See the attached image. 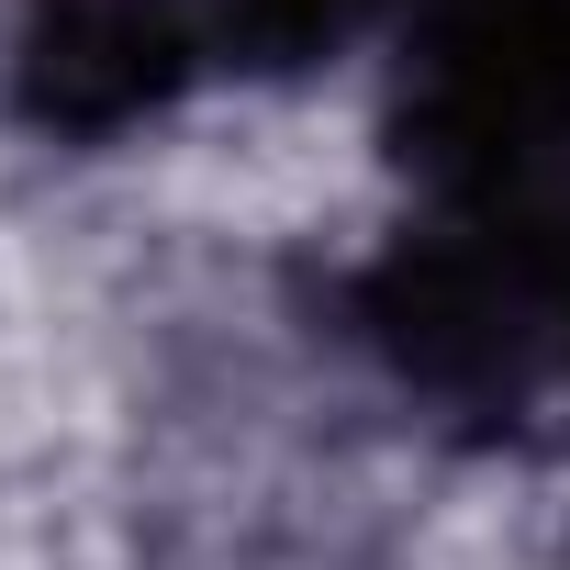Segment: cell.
I'll return each instance as SVG.
<instances>
[{
	"label": "cell",
	"instance_id": "obj_1",
	"mask_svg": "<svg viewBox=\"0 0 570 570\" xmlns=\"http://www.w3.org/2000/svg\"><path fill=\"white\" fill-rule=\"evenodd\" d=\"M403 157L459 213H570V0H425Z\"/></svg>",
	"mask_w": 570,
	"mask_h": 570
},
{
	"label": "cell",
	"instance_id": "obj_2",
	"mask_svg": "<svg viewBox=\"0 0 570 570\" xmlns=\"http://www.w3.org/2000/svg\"><path fill=\"white\" fill-rule=\"evenodd\" d=\"M101 12L124 23V46L146 57V79L179 101L213 68H303V57H336L381 0H101Z\"/></svg>",
	"mask_w": 570,
	"mask_h": 570
}]
</instances>
